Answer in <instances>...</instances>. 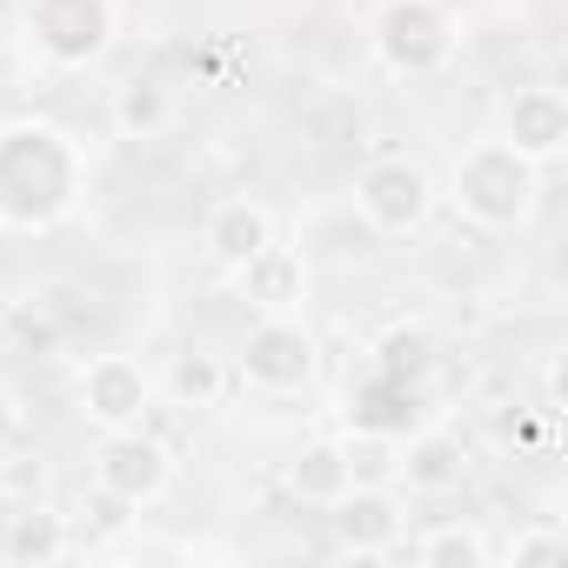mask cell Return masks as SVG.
<instances>
[{"label":"cell","instance_id":"12","mask_svg":"<svg viewBox=\"0 0 568 568\" xmlns=\"http://www.w3.org/2000/svg\"><path fill=\"white\" fill-rule=\"evenodd\" d=\"M234 274H241V295H247L261 315H302V302H308V261H302V247L267 241V247L247 254Z\"/></svg>","mask_w":568,"mask_h":568},{"label":"cell","instance_id":"6","mask_svg":"<svg viewBox=\"0 0 568 568\" xmlns=\"http://www.w3.org/2000/svg\"><path fill=\"white\" fill-rule=\"evenodd\" d=\"M435 201H442L435 174L422 161H408V154H382L355 181V207H362V221L375 234H422L428 214H435Z\"/></svg>","mask_w":568,"mask_h":568},{"label":"cell","instance_id":"26","mask_svg":"<svg viewBox=\"0 0 568 568\" xmlns=\"http://www.w3.org/2000/svg\"><path fill=\"white\" fill-rule=\"evenodd\" d=\"M0 227H8V214H0Z\"/></svg>","mask_w":568,"mask_h":568},{"label":"cell","instance_id":"14","mask_svg":"<svg viewBox=\"0 0 568 568\" xmlns=\"http://www.w3.org/2000/svg\"><path fill=\"white\" fill-rule=\"evenodd\" d=\"M74 548V521L48 501H21L8 515V528H0V561L8 568H48Z\"/></svg>","mask_w":568,"mask_h":568},{"label":"cell","instance_id":"3","mask_svg":"<svg viewBox=\"0 0 568 568\" xmlns=\"http://www.w3.org/2000/svg\"><path fill=\"white\" fill-rule=\"evenodd\" d=\"M368 41H375V61H382L388 74L428 81V74H442V68L455 61L462 21H455L448 0H382Z\"/></svg>","mask_w":568,"mask_h":568},{"label":"cell","instance_id":"24","mask_svg":"<svg viewBox=\"0 0 568 568\" xmlns=\"http://www.w3.org/2000/svg\"><path fill=\"white\" fill-rule=\"evenodd\" d=\"M14 428H21V402H14V388H0V448L14 442Z\"/></svg>","mask_w":568,"mask_h":568},{"label":"cell","instance_id":"7","mask_svg":"<svg viewBox=\"0 0 568 568\" xmlns=\"http://www.w3.org/2000/svg\"><path fill=\"white\" fill-rule=\"evenodd\" d=\"M94 481L128 495L134 508H148V501H161L174 488V448L161 435H148V428H108L94 442Z\"/></svg>","mask_w":568,"mask_h":568},{"label":"cell","instance_id":"22","mask_svg":"<svg viewBox=\"0 0 568 568\" xmlns=\"http://www.w3.org/2000/svg\"><path fill=\"white\" fill-rule=\"evenodd\" d=\"M0 328H8L14 342H28L34 355H54L61 348V322L48 315V302H14L8 315H0Z\"/></svg>","mask_w":568,"mask_h":568},{"label":"cell","instance_id":"8","mask_svg":"<svg viewBox=\"0 0 568 568\" xmlns=\"http://www.w3.org/2000/svg\"><path fill=\"white\" fill-rule=\"evenodd\" d=\"M81 415L108 435V428H141L148 408H154V375L134 362V355H94L81 368V388H74Z\"/></svg>","mask_w":568,"mask_h":568},{"label":"cell","instance_id":"19","mask_svg":"<svg viewBox=\"0 0 568 568\" xmlns=\"http://www.w3.org/2000/svg\"><path fill=\"white\" fill-rule=\"evenodd\" d=\"M168 395H174V408H221V395H227V362L207 355V348H181L174 368H168Z\"/></svg>","mask_w":568,"mask_h":568},{"label":"cell","instance_id":"16","mask_svg":"<svg viewBox=\"0 0 568 568\" xmlns=\"http://www.w3.org/2000/svg\"><path fill=\"white\" fill-rule=\"evenodd\" d=\"M355 481H348V462H342V442H308L295 462H288V495L302 508H328L342 501Z\"/></svg>","mask_w":568,"mask_h":568},{"label":"cell","instance_id":"1","mask_svg":"<svg viewBox=\"0 0 568 568\" xmlns=\"http://www.w3.org/2000/svg\"><path fill=\"white\" fill-rule=\"evenodd\" d=\"M88 154L68 128L21 114L0 121V214L8 227H61L81 207Z\"/></svg>","mask_w":568,"mask_h":568},{"label":"cell","instance_id":"4","mask_svg":"<svg viewBox=\"0 0 568 568\" xmlns=\"http://www.w3.org/2000/svg\"><path fill=\"white\" fill-rule=\"evenodd\" d=\"M21 28L48 68L81 74L114 48V0H21Z\"/></svg>","mask_w":568,"mask_h":568},{"label":"cell","instance_id":"9","mask_svg":"<svg viewBox=\"0 0 568 568\" xmlns=\"http://www.w3.org/2000/svg\"><path fill=\"white\" fill-rule=\"evenodd\" d=\"M501 141L521 148L535 168H548L568 148V94L561 88H515L501 108Z\"/></svg>","mask_w":568,"mask_h":568},{"label":"cell","instance_id":"5","mask_svg":"<svg viewBox=\"0 0 568 568\" xmlns=\"http://www.w3.org/2000/svg\"><path fill=\"white\" fill-rule=\"evenodd\" d=\"M315 368H322V355H315V335L302 328V315H261L234 362V375L254 395H302V388H315Z\"/></svg>","mask_w":568,"mask_h":568},{"label":"cell","instance_id":"25","mask_svg":"<svg viewBox=\"0 0 568 568\" xmlns=\"http://www.w3.org/2000/svg\"><path fill=\"white\" fill-rule=\"evenodd\" d=\"M14 508H21V495H14L8 481H0V528H8V515H14Z\"/></svg>","mask_w":568,"mask_h":568},{"label":"cell","instance_id":"27","mask_svg":"<svg viewBox=\"0 0 568 568\" xmlns=\"http://www.w3.org/2000/svg\"><path fill=\"white\" fill-rule=\"evenodd\" d=\"M0 41H8V28H0Z\"/></svg>","mask_w":568,"mask_h":568},{"label":"cell","instance_id":"21","mask_svg":"<svg viewBox=\"0 0 568 568\" xmlns=\"http://www.w3.org/2000/svg\"><path fill=\"white\" fill-rule=\"evenodd\" d=\"M134 515H141V508H134L128 495L101 488V481L81 495V528H88V541H114V535H128V528H134Z\"/></svg>","mask_w":568,"mask_h":568},{"label":"cell","instance_id":"17","mask_svg":"<svg viewBox=\"0 0 568 568\" xmlns=\"http://www.w3.org/2000/svg\"><path fill=\"white\" fill-rule=\"evenodd\" d=\"M488 535L475 528V521H435L422 541H408V561H422V568H488Z\"/></svg>","mask_w":568,"mask_h":568},{"label":"cell","instance_id":"23","mask_svg":"<svg viewBox=\"0 0 568 568\" xmlns=\"http://www.w3.org/2000/svg\"><path fill=\"white\" fill-rule=\"evenodd\" d=\"M508 561L515 568H541V561H561V528H521L508 541Z\"/></svg>","mask_w":568,"mask_h":568},{"label":"cell","instance_id":"10","mask_svg":"<svg viewBox=\"0 0 568 568\" xmlns=\"http://www.w3.org/2000/svg\"><path fill=\"white\" fill-rule=\"evenodd\" d=\"M468 468H475V455H468V442L455 428H415L395 448V481L408 495H448V488L468 481Z\"/></svg>","mask_w":568,"mask_h":568},{"label":"cell","instance_id":"18","mask_svg":"<svg viewBox=\"0 0 568 568\" xmlns=\"http://www.w3.org/2000/svg\"><path fill=\"white\" fill-rule=\"evenodd\" d=\"M375 368H382L388 382L422 388V382H428V368H435V335H428L422 322H395V328L375 342Z\"/></svg>","mask_w":568,"mask_h":568},{"label":"cell","instance_id":"13","mask_svg":"<svg viewBox=\"0 0 568 568\" xmlns=\"http://www.w3.org/2000/svg\"><path fill=\"white\" fill-rule=\"evenodd\" d=\"M274 241V214L261 207V201H247V194H227V201H214L207 207V221H201V247H207V261L214 267H241L247 254H261Z\"/></svg>","mask_w":568,"mask_h":568},{"label":"cell","instance_id":"11","mask_svg":"<svg viewBox=\"0 0 568 568\" xmlns=\"http://www.w3.org/2000/svg\"><path fill=\"white\" fill-rule=\"evenodd\" d=\"M328 528L342 555H388L402 541V501L395 488H348L342 501H328Z\"/></svg>","mask_w":568,"mask_h":568},{"label":"cell","instance_id":"15","mask_svg":"<svg viewBox=\"0 0 568 568\" xmlns=\"http://www.w3.org/2000/svg\"><path fill=\"white\" fill-rule=\"evenodd\" d=\"M108 121H114L121 141H161V134L174 128V88H161L154 74H134V81L114 88Z\"/></svg>","mask_w":568,"mask_h":568},{"label":"cell","instance_id":"2","mask_svg":"<svg viewBox=\"0 0 568 568\" xmlns=\"http://www.w3.org/2000/svg\"><path fill=\"white\" fill-rule=\"evenodd\" d=\"M535 194H541V168H535L521 148H508L501 134L468 141V148L455 154V168H448V201H455V214H462L468 227H481V234L521 227V221L535 214Z\"/></svg>","mask_w":568,"mask_h":568},{"label":"cell","instance_id":"20","mask_svg":"<svg viewBox=\"0 0 568 568\" xmlns=\"http://www.w3.org/2000/svg\"><path fill=\"white\" fill-rule=\"evenodd\" d=\"M335 442H342V462H348L355 488H395V448H402V435H388V428H348Z\"/></svg>","mask_w":568,"mask_h":568}]
</instances>
